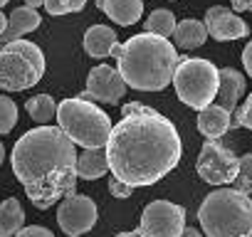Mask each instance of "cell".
<instances>
[{"mask_svg":"<svg viewBox=\"0 0 252 237\" xmlns=\"http://www.w3.org/2000/svg\"><path fill=\"white\" fill-rule=\"evenodd\" d=\"M45 77V55L35 42L15 40L0 47V89L25 91Z\"/></svg>","mask_w":252,"mask_h":237,"instance_id":"8992f818","label":"cell"},{"mask_svg":"<svg viewBox=\"0 0 252 237\" xmlns=\"http://www.w3.org/2000/svg\"><path fill=\"white\" fill-rule=\"evenodd\" d=\"M116 69L124 77L126 87H134L139 91H161L173 82L176 67L181 62L176 45L168 37L141 32L126 42L114 47Z\"/></svg>","mask_w":252,"mask_h":237,"instance_id":"3957f363","label":"cell"},{"mask_svg":"<svg viewBox=\"0 0 252 237\" xmlns=\"http://www.w3.org/2000/svg\"><path fill=\"white\" fill-rule=\"evenodd\" d=\"M139 230L146 237H181L186 230V210L171 200H154L144 207Z\"/></svg>","mask_w":252,"mask_h":237,"instance_id":"9c48e42d","label":"cell"},{"mask_svg":"<svg viewBox=\"0 0 252 237\" xmlns=\"http://www.w3.org/2000/svg\"><path fill=\"white\" fill-rule=\"evenodd\" d=\"M242 237H252V230H250V232H245V235H242Z\"/></svg>","mask_w":252,"mask_h":237,"instance_id":"8d00e7d4","label":"cell"},{"mask_svg":"<svg viewBox=\"0 0 252 237\" xmlns=\"http://www.w3.org/2000/svg\"><path fill=\"white\" fill-rule=\"evenodd\" d=\"M205 40H208V28L203 20H195V18L181 20L173 30V45L181 50H195Z\"/></svg>","mask_w":252,"mask_h":237,"instance_id":"d6986e66","label":"cell"},{"mask_svg":"<svg viewBox=\"0 0 252 237\" xmlns=\"http://www.w3.org/2000/svg\"><path fill=\"white\" fill-rule=\"evenodd\" d=\"M119 45L116 32L106 25H92L84 32V52L94 59H104L114 52V47Z\"/></svg>","mask_w":252,"mask_h":237,"instance_id":"e0dca14e","label":"cell"},{"mask_svg":"<svg viewBox=\"0 0 252 237\" xmlns=\"http://www.w3.org/2000/svg\"><path fill=\"white\" fill-rule=\"evenodd\" d=\"M173 87L178 99L200 111L205 106H210L218 96V87H220V69L200 57H181L176 74H173Z\"/></svg>","mask_w":252,"mask_h":237,"instance_id":"52a82bcc","label":"cell"},{"mask_svg":"<svg viewBox=\"0 0 252 237\" xmlns=\"http://www.w3.org/2000/svg\"><path fill=\"white\" fill-rule=\"evenodd\" d=\"M25 227V210L18 198H8L0 203V237H15Z\"/></svg>","mask_w":252,"mask_h":237,"instance_id":"ffe728a7","label":"cell"},{"mask_svg":"<svg viewBox=\"0 0 252 237\" xmlns=\"http://www.w3.org/2000/svg\"><path fill=\"white\" fill-rule=\"evenodd\" d=\"M25 5H28V8H35V10H37V8H42V5H45V0H25Z\"/></svg>","mask_w":252,"mask_h":237,"instance_id":"d6a6232c","label":"cell"},{"mask_svg":"<svg viewBox=\"0 0 252 237\" xmlns=\"http://www.w3.org/2000/svg\"><path fill=\"white\" fill-rule=\"evenodd\" d=\"M5 30H8V18L3 15V10H0V35H3Z\"/></svg>","mask_w":252,"mask_h":237,"instance_id":"836d02e7","label":"cell"},{"mask_svg":"<svg viewBox=\"0 0 252 237\" xmlns=\"http://www.w3.org/2000/svg\"><path fill=\"white\" fill-rule=\"evenodd\" d=\"M181 237H203V235H200L195 227H186V230L181 232Z\"/></svg>","mask_w":252,"mask_h":237,"instance_id":"4dcf8cb0","label":"cell"},{"mask_svg":"<svg viewBox=\"0 0 252 237\" xmlns=\"http://www.w3.org/2000/svg\"><path fill=\"white\" fill-rule=\"evenodd\" d=\"M5 161V146H3V141H0V163Z\"/></svg>","mask_w":252,"mask_h":237,"instance_id":"e575fe53","label":"cell"},{"mask_svg":"<svg viewBox=\"0 0 252 237\" xmlns=\"http://www.w3.org/2000/svg\"><path fill=\"white\" fill-rule=\"evenodd\" d=\"M176 25H178V23H176L173 13L166 10V8L154 10V13L146 18V23H144L146 32H154V35H161V37H171L173 30H176Z\"/></svg>","mask_w":252,"mask_h":237,"instance_id":"7402d4cb","label":"cell"},{"mask_svg":"<svg viewBox=\"0 0 252 237\" xmlns=\"http://www.w3.org/2000/svg\"><path fill=\"white\" fill-rule=\"evenodd\" d=\"M109 173V158L106 148H84L77 156V178L84 180H96Z\"/></svg>","mask_w":252,"mask_h":237,"instance_id":"ac0fdd59","label":"cell"},{"mask_svg":"<svg viewBox=\"0 0 252 237\" xmlns=\"http://www.w3.org/2000/svg\"><path fill=\"white\" fill-rule=\"evenodd\" d=\"M232 188L252 195V153H245L240 158V171H237V178L232 180Z\"/></svg>","mask_w":252,"mask_h":237,"instance_id":"cb8c5ba5","label":"cell"},{"mask_svg":"<svg viewBox=\"0 0 252 237\" xmlns=\"http://www.w3.org/2000/svg\"><path fill=\"white\" fill-rule=\"evenodd\" d=\"M250 129L252 131V94L242 101V106L240 109H235V114H232V129Z\"/></svg>","mask_w":252,"mask_h":237,"instance_id":"484cf974","label":"cell"},{"mask_svg":"<svg viewBox=\"0 0 252 237\" xmlns=\"http://www.w3.org/2000/svg\"><path fill=\"white\" fill-rule=\"evenodd\" d=\"M57 126L82 148H104L111 134V118L89 99L72 96L57 106Z\"/></svg>","mask_w":252,"mask_h":237,"instance_id":"5b68a950","label":"cell"},{"mask_svg":"<svg viewBox=\"0 0 252 237\" xmlns=\"http://www.w3.org/2000/svg\"><path fill=\"white\" fill-rule=\"evenodd\" d=\"M203 23L208 28V35L213 40H220V42H232V40H242L250 35L247 23L237 13H232L230 8H222V5L208 8Z\"/></svg>","mask_w":252,"mask_h":237,"instance_id":"7c38bea8","label":"cell"},{"mask_svg":"<svg viewBox=\"0 0 252 237\" xmlns=\"http://www.w3.org/2000/svg\"><path fill=\"white\" fill-rule=\"evenodd\" d=\"M15 237H55V235L47 227H42V225H28L20 232H15Z\"/></svg>","mask_w":252,"mask_h":237,"instance_id":"83f0119b","label":"cell"},{"mask_svg":"<svg viewBox=\"0 0 252 237\" xmlns=\"http://www.w3.org/2000/svg\"><path fill=\"white\" fill-rule=\"evenodd\" d=\"M198 176L210 183V185H227L237 178L240 171V158L218 139H208L198 153V163H195Z\"/></svg>","mask_w":252,"mask_h":237,"instance_id":"ba28073f","label":"cell"},{"mask_svg":"<svg viewBox=\"0 0 252 237\" xmlns=\"http://www.w3.org/2000/svg\"><path fill=\"white\" fill-rule=\"evenodd\" d=\"M87 5V0H45V10L50 15H69V13H79Z\"/></svg>","mask_w":252,"mask_h":237,"instance_id":"d4e9b609","label":"cell"},{"mask_svg":"<svg viewBox=\"0 0 252 237\" xmlns=\"http://www.w3.org/2000/svg\"><path fill=\"white\" fill-rule=\"evenodd\" d=\"M230 126H232V116L220 104H210L198 111V131L205 139H220L230 131Z\"/></svg>","mask_w":252,"mask_h":237,"instance_id":"9a60e30c","label":"cell"},{"mask_svg":"<svg viewBox=\"0 0 252 237\" xmlns=\"http://www.w3.org/2000/svg\"><path fill=\"white\" fill-rule=\"evenodd\" d=\"M245 77L232 69V67H222L220 69V87H218V96H215V104H220L222 109H227L230 114L237 109V101L242 99L245 94Z\"/></svg>","mask_w":252,"mask_h":237,"instance_id":"5bb4252c","label":"cell"},{"mask_svg":"<svg viewBox=\"0 0 252 237\" xmlns=\"http://www.w3.org/2000/svg\"><path fill=\"white\" fill-rule=\"evenodd\" d=\"M57 106L60 104L50 94H37V96H32V99L25 101V109H28L30 118H32V121H37V124L52 121V118L57 116Z\"/></svg>","mask_w":252,"mask_h":237,"instance_id":"44dd1931","label":"cell"},{"mask_svg":"<svg viewBox=\"0 0 252 237\" xmlns=\"http://www.w3.org/2000/svg\"><path fill=\"white\" fill-rule=\"evenodd\" d=\"M242 67H245V72L252 77V40L245 45V50H242Z\"/></svg>","mask_w":252,"mask_h":237,"instance_id":"f1b7e54d","label":"cell"},{"mask_svg":"<svg viewBox=\"0 0 252 237\" xmlns=\"http://www.w3.org/2000/svg\"><path fill=\"white\" fill-rule=\"evenodd\" d=\"M126 94V82L119 74V69L109 67V64H96L89 74H87V89L79 94L82 99L89 101H121Z\"/></svg>","mask_w":252,"mask_h":237,"instance_id":"8fae6325","label":"cell"},{"mask_svg":"<svg viewBox=\"0 0 252 237\" xmlns=\"http://www.w3.org/2000/svg\"><path fill=\"white\" fill-rule=\"evenodd\" d=\"M96 217H99L96 203L82 193H69L57 205V225L67 237H79L89 232L96 225Z\"/></svg>","mask_w":252,"mask_h":237,"instance_id":"30bf717a","label":"cell"},{"mask_svg":"<svg viewBox=\"0 0 252 237\" xmlns=\"http://www.w3.org/2000/svg\"><path fill=\"white\" fill-rule=\"evenodd\" d=\"M96 8L121 28H129L141 20L144 0H96Z\"/></svg>","mask_w":252,"mask_h":237,"instance_id":"4fadbf2b","label":"cell"},{"mask_svg":"<svg viewBox=\"0 0 252 237\" xmlns=\"http://www.w3.org/2000/svg\"><path fill=\"white\" fill-rule=\"evenodd\" d=\"M208 237H242L252 230V200L235 188H220L203 198L198 210Z\"/></svg>","mask_w":252,"mask_h":237,"instance_id":"277c9868","label":"cell"},{"mask_svg":"<svg viewBox=\"0 0 252 237\" xmlns=\"http://www.w3.org/2000/svg\"><path fill=\"white\" fill-rule=\"evenodd\" d=\"M10 3V0H0V8H3V5H8Z\"/></svg>","mask_w":252,"mask_h":237,"instance_id":"d590c367","label":"cell"},{"mask_svg":"<svg viewBox=\"0 0 252 237\" xmlns=\"http://www.w3.org/2000/svg\"><path fill=\"white\" fill-rule=\"evenodd\" d=\"M235 13H252V0H230Z\"/></svg>","mask_w":252,"mask_h":237,"instance_id":"f546056e","label":"cell"},{"mask_svg":"<svg viewBox=\"0 0 252 237\" xmlns=\"http://www.w3.org/2000/svg\"><path fill=\"white\" fill-rule=\"evenodd\" d=\"M40 23H42V18H40V13H37L35 8L20 5V8H15V10L10 13V18H8V30L0 35V42H3V45L15 42V40H20L23 35L37 30Z\"/></svg>","mask_w":252,"mask_h":237,"instance_id":"2e32d148","label":"cell"},{"mask_svg":"<svg viewBox=\"0 0 252 237\" xmlns=\"http://www.w3.org/2000/svg\"><path fill=\"white\" fill-rule=\"evenodd\" d=\"M109 193H111L114 198L126 200V198H131L134 188H131L129 183H124V180H119V178H114V176H111V180H109Z\"/></svg>","mask_w":252,"mask_h":237,"instance_id":"4316f807","label":"cell"},{"mask_svg":"<svg viewBox=\"0 0 252 237\" xmlns=\"http://www.w3.org/2000/svg\"><path fill=\"white\" fill-rule=\"evenodd\" d=\"M114 237H146L141 230H134V232H119V235H114Z\"/></svg>","mask_w":252,"mask_h":237,"instance_id":"1f68e13d","label":"cell"},{"mask_svg":"<svg viewBox=\"0 0 252 237\" xmlns=\"http://www.w3.org/2000/svg\"><path fill=\"white\" fill-rule=\"evenodd\" d=\"M15 124H18V106H15V101L10 96L0 94V136L10 134Z\"/></svg>","mask_w":252,"mask_h":237,"instance_id":"603a6c76","label":"cell"},{"mask_svg":"<svg viewBox=\"0 0 252 237\" xmlns=\"http://www.w3.org/2000/svg\"><path fill=\"white\" fill-rule=\"evenodd\" d=\"M104 148L111 176L131 188L163 180L183 156L173 121L139 101L121 106V121L111 129Z\"/></svg>","mask_w":252,"mask_h":237,"instance_id":"6da1fadb","label":"cell"},{"mask_svg":"<svg viewBox=\"0 0 252 237\" xmlns=\"http://www.w3.org/2000/svg\"><path fill=\"white\" fill-rule=\"evenodd\" d=\"M13 173L37 210H47L77 193L74 141L60 129L40 124L23 134L10 153Z\"/></svg>","mask_w":252,"mask_h":237,"instance_id":"7a4b0ae2","label":"cell"}]
</instances>
